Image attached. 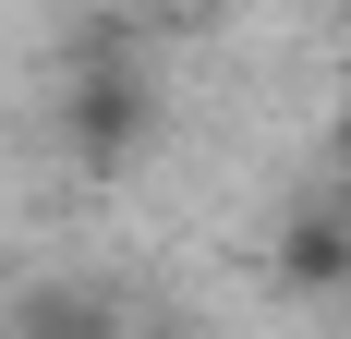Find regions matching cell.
Returning a JSON list of instances; mask_svg holds the SVG:
<instances>
[{"instance_id":"6da1fadb","label":"cell","mask_w":351,"mask_h":339,"mask_svg":"<svg viewBox=\"0 0 351 339\" xmlns=\"http://www.w3.org/2000/svg\"><path fill=\"white\" fill-rule=\"evenodd\" d=\"M145 134H158V85H145L134 61H109V36H85V73L61 85V145H73V170H134L145 158Z\"/></svg>"},{"instance_id":"7a4b0ae2","label":"cell","mask_w":351,"mask_h":339,"mask_svg":"<svg viewBox=\"0 0 351 339\" xmlns=\"http://www.w3.org/2000/svg\"><path fill=\"white\" fill-rule=\"evenodd\" d=\"M279 279L303 291V303H339V291H351V206H339V194H303V206H291Z\"/></svg>"},{"instance_id":"3957f363","label":"cell","mask_w":351,"mask_h":339,"mask_svg":"<svg viewBox=\"0 0 351 339\" xmlns=\"http://www.w3.org/2000/svg\"><path fill=\"white\" fill-rule=\"evenodd\" d=\"M0 327L12 339H121V291L109 279H25Z\"/></svg>"},{"instance_id":"277c9868","label":"cell","mask_w":351,"mask_h":339,"mask_svg":"<svg viewBox=\"0 0 351 339\" xmlns=\"http://www.w3.org/2000/svg\"><path fill=\"white\" fill-rule=\"evenodd\" d=\"M327 145H339V170H351V109H339V134H327Z\"/></svg>"}]
</instances>
